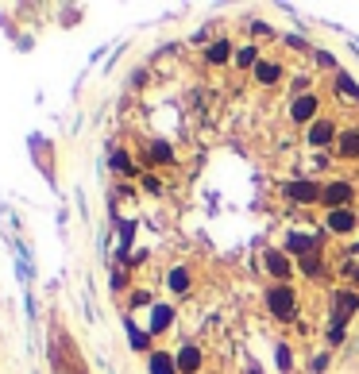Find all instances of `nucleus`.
<instances>
[{"instance_id":"4","label":"nucleus","mask_w":359,"mask_h":374,"mask_svg":"<svg viewBox=\"0 0 359 374\" xmlns=\"http://www.w3.org/2000/svg\"><path fill=\"white\" fill-rule=\"evenodd\" d=\"M348 201H352V185L348 182H336V185H329V189H324V197H321V205H348Z\"/></svg>"},{"instance_id":"1","label":"nucleus","mask_w":359,"mask_h":374,"mask_svg":"<svg viewBox=\"0 0 359 374\" xmlns=\"http://www.w3.org/2000/svg\"><path fill=\"white\" fill-rule=\"evenodd\" d=\"M267 308H271L279 320H290L293 313H298V301H293V289L290 286H274L271 294H267Z\"/></svg>"},{"instance_id":"16","label":"nucleus","mask_w":359,"mask_h":374,"mask_svg":"<svg viewBox=\"0 0 359 374\" xmlns=\"http://www.w3.org/2000/svg\"><path fill=\"white\" fill-rule=\"evenodd\" d=\"M236 62H240V66H251V62H255V46H240Z\"/></svg>"},{"instance_id":"19","label":"nucleus","mask_w":359,"mask_h":374,"mask_svg":"<svg viewBox=\"0 0 359 374\" xmlns=\"http://www.w3.org/2000/svg\"><path fill=\"white\" fill-rule=\"evenodd\" d=\"M128 336H132V347H147V344H151V339H147V332H135V324H132V332H128Z\"/></svg>"},{"instance_id":"6","label":"nucleus","mask_w":359,"mask_h":374,"mask_svg":"<svg viewBox=\"0 0 359 374\" xmlns=\"http://www.w3.org/2000/svg\"><path fill=\"white\" fill-rule=\"evenodd\" d=\"M201 367V347H182V355H178V370H182V374H193V370H197Z\"/></svg>"},{"instance_id":"9","label":"nucleus","mask_w":359,"mask_h":374,"mask_svg":"<svg viewBox=\"0 0 359 374\" xmlns=\"http://www.w3.org/2000/svg\"><path fill=\"white\" fill-rule=\"evenodd\" d=\"M332 135H336V127H332L329 120H324V124H313V127H309V143H313V147H324V143H332Z\"/></svg>"},{"instance_id":"11","label":"nucleus","mask_w":359,"mask_h":374,"mask_svg":"<svg viewBox=\"0 0 359 374\" xmlns=\"http://www.w3.org/2000/svg\"><path fill=\"white\" fill-rule=\"evenodd\" d=\"M255 77L263 81V85H274V81H282V66H279V62H259Z\"/></svg>"},{"instance_id":"15","label":"nucleus","mask_w":359,"mask_h":374,"mask_svg":"<svg viewBox=\"0 0 359 374\" xmlns=\"http://www.w3.org/2000/svg\"><path fill=\"white\" fill-rule=\"evenodd\" d=\"M174 367H178V363H170V355H162V351L151 355V370L154 374H174Z\"/></svg>"},{"instance_id":"18","label":"nucleus","mask_w":359,"mask_h":374,"mask_svg":"<svg viewBox=\"0 0 359 374\" xmlns=\"http://www.w3.org/2000/svg\"><path fill=\"white\" fill-rule=\"evenodd\" d=\"M170 286H174L178 294H182V289L190 286V278H185V270H174V274H170Z\"/></svg>"},{"instance_id":"2","label":"nucleus","mask_w":359,"mask_h":374,"mask_svg":"<svg viewBox=\"0 0 359 374\" xmlns=\"http://www.w3.org/2000/svg\"><path fill=\"white\" fill-rule=\"evenodd\" d=\"M355 308H359V294H355V289H340V294H332V324L344 328L348 316H355Z\"/></svg>"},{"instance_id":"10","label":"nucleus","mask_w":359,"mask_h":374,"mask_svg":"<svg viewBox=\"0 0 359 374\" xmlns=\"http://www.w3.org/2000/svg\"><path fill=\"white\" fill-rule=\"evenodd\" d=\"M352 224H355V216L348 213V208H332V213H329V227H332V232H352Z\"/></svg>"},{"instance_id":"5","label":"nucleus","mask_w":359,"mask_h":374,"mask_svg":"<svg viewBox=\"0 0 359 374\" xmlns=\"http://www.w3.org/2000/svg\"><path fill=\"white\" fill-rule=\"evenodd\" d=\"M317 108H321V101H317V96H313V93H301V96H298V101H293V104H290L293 120H309V116H313V112H317Z\"/></svg>"},{"instance_id":"13","label":"nucleus","mask_w":359,"mask_h":374,"mask_svg":"<svg viewBox=\"0 0 359 374\" xmlns=\"http://www.w3.org/2000/svg\"><path fill=\"white\" fill-rule=\"evenodd\" d=\"M205 58H209V62H228V58H232V43H228V39H220V43L209 46Z\"/></svg>"},{"instance_id":"12","label":"nucleus","mask_w":359,"mask_h":374,"mask_svg":"<svg viewBox=\"0 0 359 374\" xmlns=\"http://www.w3.org/2000/svg\"><path fill=\"white\" fill-rule=\"evenodd\" d=\"M267 266H271L279 278H290V258L282 255V251H267Z\"/></svg>"},{"instance_id":"3","label":"nucleus","mask_w":359,"mask_h":374,"mask_svg":"<svg viewBox=\"0 0 359 374\" xmlns=\"http://www.w3.org/2000/svg\"><path fill=\"white\" fill-rule=\"evenodd\" d=\"M286 197H293V201H321L324 189L321 185H309V182H293V185H286Z\"/></svg>"},{"instance_id":"20","label":"nucleus","mask_w":359,"mask_h":374,"mask_svg":"<svg viewBox=\"0 0 359 374\" xmlns=\"http://www.w3.org/2000/svg\"><path fill=\"white\" fill-rule=\"evenodd\" d=\"M324 370H329V355H317V359H313V374H324Z\"/></svg>"},{"instance_id":"17","label":"nucleus","mask_w":359,"mask_h":374,"mask_svg":"<svg viewBox=\"0 0 359 374\" xmlns=\"http://www.w3.org/2000/svg\"><path fill=\"white\" fill-rule=\"evenodd\" d=\"M151 154H154L159 162H170V158H174V151H170V147H162V143H151Z\"/></svg>"},{"instance_id":"8","label":"nucleus","mask_w":359,"mask_h":374,"mask_svg":"<svg viewBox=\"0 0 359 374\" xmlns=\"http://www.w3.org/2000/svg\"><path fill=\"white\" fill-rule=\"evenodd\" d=\"M317 243H321V239H317V235H305V232H293V235H286V247H290V251H309V255H313V251H317Z\"/></svg>"},{"instance_id":"7","label":"nucleus","mask_w":359,"mask_h":374,"mask_svg":"<svg viewBox=\"0 0 359 374\" xmlns=\"http://www.w3.org/2000/svg\"><path fill=\"white\" fill-rule=\"evenodd\" d=\"M340 158H359V132H340Z\"/></svg>"},{"instance_id":"14","label":"nucleus","mask_w":359,"mask_h":374,"mask_svg":"<svg viewBox=\"0 0 359 374\" xmlns=\"http://www.w3.org/2000/svg\"><path fill=\"white\" fill-rule=\"evenodd\" d=\"M170 320H174V313H170V308H154V316H151V332H154V336H159V332H166V324Z\"/></svg>"}]
</instances>
